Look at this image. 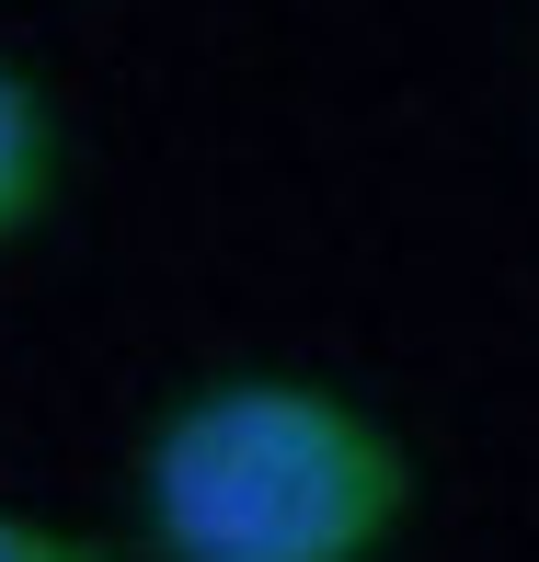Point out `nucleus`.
Returning a JSON list of instances; mask_svg holds the SVG:
<instances>
[{
	"mask_svg": "<svg viewBox=\"0 0 539 562\" xmlns=\"http://www.w3.org/2000/svg\"><path fill=\"white\" fill-rule=\"evenodd\" d=\"M425 482L356 391L299 368H229L138 448V517L161 562H391Z\"/></svg>",
	"mask_w": 539,
	"mask_h": 562,
	"instance_id": "1",
	"label": "nucleus"
},
{
	"mask_svg": "<svg viewBox=\"0 0 539 562\" xmlns=\"http://www.w3.org/2000/svg\"><path fill=\"white\" fill-rule=\"evenodd\" d=\"M0 562H115V551L81 540V528H58V517H23V505H0Z\"/></svg>",
	"mask_w": 539,
	"mask_h": 562,
	"instance_id": "3",
	"label": "nucleus"
},
{
	"mask_svg": "<svg viewBox=\"0 0 539 562\" xmlns=\"http://www.w3.org/2000/svg\"><path fill=\"white\" fill-rule=\"evenodd\" d=\"M58 184H69L58 104H46V81H35V69H12V58H0V252L46 229Z\"/></svg>",
	"mask_w": 539,
	"mask_h": 562,
	"instance_id": "2",
	"label": "nucleus"
}]
</instances>
